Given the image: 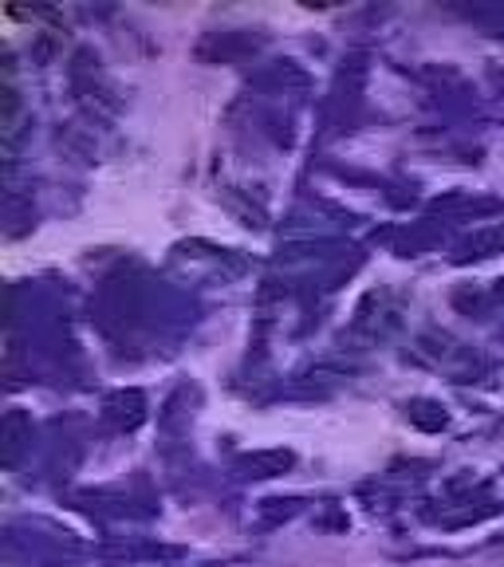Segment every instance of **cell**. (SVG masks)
I'll use <instances>...</instances> for the list:
<instances>
[{
	"label": "cell",
	"mask_w": 504,
	"mask_h": 567,
	"mask_svg": "<svg viewBox=\"0 0 504 567\" xmlns=\"http://www.w3.org/2000/svg\"><path fill=\"white\" fill-rule=\"evenodd\" d=\"M142 417H146V402L138 390H119L106 399V422H115L119 430H134Z\"/></svg>",
	"instance_id": "cell-3"
},
{
	"label": "cell",
	"mask_w": 504,
	"mask_h": 567,
	"mask_svg": "<svg viewBox=\"0 0 504 567\" xmlns=\"http://www.w3.org/2000/svg\"><path fill=\"white\" fill-rule=\"evenodd\" d=\"M407 417L418 425V430H425V434H438V430H445V425H450V417H445V406H438V402H430V399L410 402Z\"/></svg>",
	"instance_id": "cell-4"
},
{
	"label": "cell",
	"mask_w": 504,
	"mask_h": 567,
	"mask_svg": "<svg viewBox=\"0 0 504 567\" xmlns=\"http://www.w3.org/2000/svg\"><path fill=\"white\" fill-rule=\"evenodd\" d=\"M237 465L245 477H276V473L292 470L296 457L288 450H257V453H245Z\"/></svg>",
	"instance_id": "cell-2"
},
{
	"label": "cell",
	"mask_w": 504,
	"mask_h": 567,
	"mask_svg": "<svg viewBox=\"0 0 504 567\" xmlns=\"http://www.w3.org/2000/svg\"><path fill=\"white\" fill-rule=\"evenodd\" d=\"M504 252V225H493V229H481L473 237H465L453 252L457 265H470V260H485V257H496Z\"/></svg>",
	"instance_id": "cell-1"
}]
</instances>
